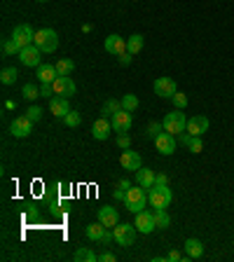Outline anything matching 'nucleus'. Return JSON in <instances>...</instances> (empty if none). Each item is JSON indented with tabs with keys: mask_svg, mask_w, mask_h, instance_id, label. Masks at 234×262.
<instances>
[{
	"mask_svg": "<svg viewBox=\"0 0 234 262\" xmlns=\"http://www.w3.org/2000/svg\"><path fill=\"white\" fill-rule=\"evenodd\" d=\"M136 232H138L136 225H120V223H117V225L113 227L115 241H117L120 246H124V248H126V246H131L134 241H136Z\"/></svg>",
	"mask_w": 234,
	"mask_h": 262,
	"instance_id": "nucleus-5",
	"label": "nucleus"
},
{
	"mask_svg": "<svg viewBox=\"0 0 234 262\" xmlns=\"http://www.w3.org/2000/svg\"><path fill=\"white\" fill-rule=\"evenodd\" d=\"M3 52H5L7 56H12V54H19V52H22V47L14 42V38H10V40H5V42H3Z\"/></svg>",
	"mask_w": 234,
	"mask_h": 262,
	"instance_id": "nucleus-34",
	"label": "nucleus"
},
{
	"mask_svg": "<svg viewBox=\"0 0 234 262\" xmlns=\"http://www.w3.org/2000/svg\"><path fill=\"white\" fill-rule=\"evenodd\" d=\"M54 94L56 96H63V98H71V96H75V82L71 80L68 75H59L54 82Z\"/></svg>",
	"mask_w": 234,
	"mask_h": 262,
	"instance_id": "nucleus-9",
	"label": "nucleus"
},
{
	"mask_svg": "<svg viewBox=\"0 0 234 262\" xmlns=\"http://www.w3.org/2000/svg\"><path fill=\"white\" fill-rule=\"evenodd\" d=\"M120 63H122V66H129V63H131V56H129V52H124V54H120Z\"/></svg>",
	"mask_w": 234,
	"mask_h": 262,
	"instance_id": "nucleus-43",
	"label": "nucleus"
},
{
	"mask_svg": "<svg viewBox=\"0 0 234 262\" xmlns=\"http://www.w3.org/2000/svg\"><path fill=\"white\" fill-rule=\"evenodd\" d=\"M120 164H122V169L126 171H138L143 166V159L138 152H134V150H124L120 157Z\"/></svg>",
	"mask_w": 234,
	"mask_h": 262,
	"instance_id": "nucleus-16",
	"label": "nucleus"
},
{
	"mask_svg": "<svg viewBox=\"0 0 234 262\" xmlns=\"http://www.w3.org/2000/svg\"><path fill=\"white\" fill-rule=\"evenodd\" d=\"M171 101H174V105H176L178 110H185V108H187V94H183V92H176Z\"/></svg>",
	"mask_w": 234,
	"mask_h": 262,
	"instance_id": "nucleus-35",
	"label": "nucleus"
},
{
	"mask_svg": "<svg viewBox=\"0 0 234 262\" xmlns=\"http://www.w3.org/2000/svg\"><path fill=\"white\" fill-rule=\"evenodd\" d=\"M122 108L134 113V110L138 108V96L136 94H124V96H122Z\"/></svg>",
	"mask_w": 234,
	"mask_h": 262,
	"instance_id": "nucleus-32",
	"label": "nucleus"
},
{
	"mask_svg": "<svg viewBox=\"0 0 234 262\" xmlns=\"http://www.w3.org/2000/svg\"><path fill=\"white\" fill-rule=\"evenodd\" d=\"M103 47H105V52L108 54H124L126 52V42H124V38L122 35H117V33H110L108 38H105V42H103Z\"/></svg>",
	"mask_w": 234,
	"mask_h": 262,
	"instance_id": "nucleus-15",
	"label": "nucleus"
},
{
	"mask_svg": "<svg viewBox=\"0 0 234 262\" xmlns=\"http://www.w3.org/2000/svg\"><path fill=\"white\" fill-rule=\"evenodd\" d=\"M52 94H54V84H52V82H42V84H40V96L52 98Z\"/></svg>",
	"mask_w": 234,
	"mask_h": 262,
	"instance_id": "nucleus-38",
	"label": "nucleus"
},
{
	"mask_svg": "<svg viewBox=\"0 0 234 262\" xmlns=\"http://www.w3.org/2000/svg\"><path fill=\"white\" fill-rule=\"evenodd\" d=\"M38 3H47V0H38Z\"/></svg>",
	"mask_w": 234,
	"mask_h": 262,
	"instance_id": "nucleus-47",
	"label": "nucleus"
},
{
	"mask_svg": "<svg viewBox=\"0 0 234 262\" xmlns=\"http://www.w3.org/2000/svg\"><path fill=\"white\" fill-rule=\"evenodd\" d=\"M180 141H183V145L190 150V152L199 155L204 150V141L202 136H192V134H180Z\"/></svg>",
	"mask_w": 234,
	"mask_h": 262,
	"instance_id": "nucleus-20",
	"label": "nucleus"
},
{
	"mask_svg": "<svg viewBox=\"0 0 234 262\" xmlns=\"http://www.w3.org/2000/svg\"><path fill=\"white\" fill-rule=\"evenodd\" d=\"M63 122H66V126H71V129H75V126H80L82 124V115L80 113H75V110H71V113L63 117Z\"/></svg>",
	"mask_w": 234,
	"mask_h": 262,
	"instance_id": "nucleus-33",
	"label": "nucleus"
},
{
	"mask_svg": "<svg viewBox=\"0 0 234 262\" xmlns=\"http://www.w3.org/2000/svg\"><path fill=\"white\" fill-rule=\"evenodd\" d=\"M155 147H157L159 155H174L176 152V136H171L169 131H162L157 138H155Z\"/></svg>",
	"mask_w": 234,
	"mask_h": 262,
	"instance_id": "nucleus-10",
	"label": "nucleus"
},
{
	"mask_svg": "<svg viewBox=\"0 0 234 262\" xmlns=\"http://www.w3.org/2000/svg\"><path fill=\"white\" fill-rule=\"evenodd\" d=\"M56 73H59V75H71L73 73V68H75V63H73L71 59H61V61H56Z\"/></svg>",
	"mask_w": 234,
	"mask_h": 262,
	"instance_id": "nucleus-30",
	"label": "nucleus"
},
{
	"mask_svg": "<svg viewBox=\"0 0 234 262\" xmlns=\"http://www.w3.org/2000/svg\"><path fill=\"white\" fill-rule=\"evenodd\" d=\"M122 110V101H115V98H108L101 108V117H113L115 113H120Z\"/></svg>",
	"mask_w": 234,
	"mask_h": 262,
	"instance_id": "nucleus-26",
	"label": "nucleus"
},
{
	"mask_svg": "<svg viewBox=\"0 0 234 262\" xmlns=\"http://www.w3.org/2000/svg\"><path fill=\"white\" fill-rule=\"evenodd\" d=\"M49 113L54 115V117H66V115L71 113L68 98H63V96H52V98H49Z\"/></svg>",
	"mask_w": 234,
	"mask_h": 262,
	"instance_id": "nucleus-18",
	"label": "nucleus"
},
{
	"mask_svg": "<svg viewBox=\"0 0 234 262\" xmlns=\"http://www.w3.org/2000/svg\"><path fill=\"white\" fill-rule=\"evenodd\" d=\"M5 108L7 110H14L16 108V101H5Z\"/></svg>",
	"mask_w": 234,
	"mask_h": 262,
	"instance_id": "nucleus-46",
	"label": "nucleus"
},
{
	"mask_svg": "<svg viewBox=\"0 0 234 262\" xmlns=\"http://www.w3.org/2000/svg\"><path fill=\"white\" fill-rule=\"evenodd\" d=\"M98 260H101V262H115V255H113V253H103Z\"/></svg>",
	"mask_w": 234,
	"mask_h": 262,
	"instance_id": "nucleus-44",
	"label": "nucleus"
},
{
	"mask_svg": "<svg viewBox=\"0 0 234 262\" xmlns=\"http://www.w3.org/2000/svg\"><path fill=\"white\" fill-rule=\"evenodd\" d=\"M185 253H187V257L197 260V257L204 255V244L199 239H187L185 241Z\"/></svg>",
	"mask_w": 234,
	"mask_h": 262,
	"instance_id": "nucleus-24",
	"label": "nucleus"
},
{
	"mask_svg": "<svg viewBox=\"0 0 234 262\" xmlns=\"http://www.w3.org/2000/svg\"><path fill=\"white\" fill-rule=\"evenodd\" d=\"M141 49H143V35L141 33H134V35L126 38V52H129V54H138Z\"/></svg>",
	"mask_w": 234,
	"mask_h": 262,
	"instance_id": "nucleus-25",
	"label": "nucleus"
},
{
	"mask_svg": "<svg viewBox=\"0 0 234 262\" xmlns=\"http://www.w3.org/2000/svg\"><path fill=\"white\" fill-rule=\"evenodd\" d=\"M33 45H35L42 54H52V52H56V47H59V35H56V31H52V28H40V31H35Z\"/></svg>",
	"mask_w": 234,
	"mask_h": 262,
	"instance_id": "nucleus-1",
	"label": "nucleus"
},
{
	"mask_svg": "<svg viewBox=\"0 0 234 262\" xmlns=\"http://www.w3.org/2000/svg\"><path fill=\"white\" fill-rule=\"evenodd\" d=\"M96 253L89 251V248H77L75 255H73V262H96Z\"/></svg>",
	"mask_w": 234,
	"mask_h": 262,
	"instance_id": "nucleus-27",
	"label": "nucleus"
},
{
	"mask_svg": "<svg viewBox=\"0 0 234 262\" xmlns=\"http://www.w3.org/2000/svg\"><path fill=\"white\" fill-rule=\"evenodd\" d=\"M166 260H169V262H180V260H183V253H180V251H169Z\"/></svg>",
	"mask_w": 234,
	"mask_h": 262,
	"instance_id": "nucleus-40",
	"label": "nucleus"
},
{
	"mask_svg": "<svg viewBox=\"0 0 234 262\" xmlns=\"http://www.w3.org/2000/svg\"><path fill=\"white\" fill-rule=\"evenodd\" d=\"M117 187H122V190H129L131 183H129V180H120V183H117Z\"/></svg>",
	"mask_w": 234,
	"mask_h": 262,
	"instance_id": "nucleus-45",
	"label": "nucleus"
},
{
	"mask_svg": "<svg viewBox=\"0 0 234 262\" xmlns=\"http://www.w3.org/2000/svg\"><path fill=\"white\" fill-rule=\"evenodd\" d=\"M117 145H120L122 150H129V145H131V138L126 136V134H120V136H117Z\"/></svg>",
	"mask_w": 234,
	"mask_h": 262,
	"instance_id": "nucleus-39",
	"label": "nucleus"
},
{
	"mask_svg": "<svg viewBox=\"0 0 234 262\" xmlns=\"http://www.w3.org/2000/svg\"><path fill=\"white\" fill-rule=\"evenodd\" d=\"M166 183H169L166 173H157V176H155V185H166Z\"/></svg>",
	"mask_w": 234,
	"mask_h": 262,
	"instance_id": "nucleus-41",
	"label": "nucleus"
},
{
	"mask_svg": "<svg viewBox=\"0 0 234 262\" xmlns=\"http://www.w3.org/2000/svg\"><path fill=\"white\" fill-rule=\"evenodd\" d=\"M40 52L35 45H28V47H24L22 52H19V61H22L24 66H28V68H38V66H42L40 63Z\"/></svg>",
	"mask_w": 234,
	"mask_h": 262,
	"instance_id": "nucleus-12",
	"label": "nucleus"
},
{
	"mask_svg": "<svg viewBox=\"0 0 234 262\" xmlns=\"http://www.w3.org/2000/svg\"><path fill=\"white\" fill-rule=\"evenodd\" d=\"M84 232H87V236H89L92 241H103V236H105V232H108V227H105V225L98 220V223H94V225H87V229H84Z\"/></svg>",
	"mask_w": 234,
	"mask_h": 262,
	"instance_id": "nucleus-23",
	"label": "nucleus"
},
{
	"mask_svg": "<svg viewBox=\"0 0 234 262\" xmlns=\"http://www.w3.org/2000/svg\"><path fill=\"white\" fill-rule=\"evenodd\" d=\"M12 38H14V42L24 49V47H28V45H33V40H35V33H33V28L28 26V24H19V26H14Z\"/></svg>",
	"mask_w": 234,
	"mask_h": 262,
	"instance_id": "nucleus-7",
	"label": "nucleus"
},
{
	"mask_svg": "<svg viewBox=\"0 0 234 262\" xmlns=\"http://www.w3.org/2000/svg\"><path fill=\"white\" fill-rule=\"evenodd\" d=\"M185 131L192 134V136H204V134L208 131V117H204V115H195V117H190Z\"/></svg>",
	"mask_w": 234,
	"mask_h": 262,
	"instance_id": "nucleus-14",
	"label": "nucleus"
},
{
	"mask_svg": "<svg viewBox=\"0 0 234 262\" xmlns=\"http://www.w3.org/2000/svg\"><path fill=\"white\" fill-rule=\"evenodd\" d=\"M176 92H178V87H176V82L171 77H157L155 80V94L159 98H174Z\"/></svg>",
	"mask_w": 234,
	"mask_h": 262,
	"instance_id": "nucleus-13",
	"label": "nucleus"
},
{
	"mask_svg": "<svg viewBox=\"0 0 234 262\" xmlns=\"http://www.w3.org/2000/svg\"><path fill=\"white\" fill-rule=\"evenodd\" d=\"M110 131H113V122H108V117H98L92 126V136L96 141H105L110 136Z\"/></svg>",
	"mask_w": 234,
	"mask_h": 262,
	"instance_id": "nucleus-17",
	"label": "nucleus"
},
{
	"mask_svg": "<svg viewBox=\"0 0 234 262\" xmlns=\"http://www.w3.org/2000/svg\"><path fill=\"white\" fill-rule=\"evenodd\" d=\"M155 223H157V229H166L171 225V218L169 213H166V208H159V211H155Z\"/></svg>",
	"mask_w": 234,
	"mask_h": 262,
	"instance_id": "nucleus-28",
	"label": "nucleus"
},
{
	"mask_svg": "<svg viewBox=\"0 0 234 262\" xmlns=\"http://www.w3.org/2000/svg\"><path fill=\"white\" fill-rule=\"evenodd\" d=\"M56 77H59V73H56V66H52V63L38 66V80L40 82H54Z\"/></svg>",
	"mask_w": 234,
	"mask_h": 262,
	"instance_id": "nucleus-22",
	"label": "nucleus"
},
{
	"mask_svg": "<svg viewBox=\"0 0 234 262\" xmlns=\"http://www.w3.org/2000/svg\"><path fill=\"white\" fill-rule=\"evenodd\" d=\"M22 94H24V98H26V101H35V98L40 96V87H35L33 82H28V84H24Z\"/></svg>",
	"mask_w": 234,
	"mask_h": 262,
	"instance_id": "nucleus-31",
	"label": "nucleus"
},
{
	"mask_svg": "<svg viewBox=\"0 0 234 262\" xmlns=\"http://www.w3.org/2000/svg\"><path fill=\"white\" fill-rule=\"evenodd\" d=\"M31 131H33V122L28 120L26 115H24V117H14V120H12L10 134L14 138H26V136H31Z\"/></svg>",
	"mask_w": 234,
	"mask_h": 262,
	"instance_id": "nucleus-8",
	"label": "nucleus"
},
{
	"mask_svg": "<svg viewBox=\"0 0 234 262\" xmlns=\"http://www.w3.org/2000/svg\"><path fill=\"white\" fill-rule=\"evenodd\" d=\"M26 117H28L31 122L42 120V108H40V105H31V108L26 110Z\"/></svg>",
	"mask_w": 234,
	"mask_h": 262,
	"instance_id": "nucleus-36",
	"label": "nucleus"
},
{
	"mask_svg": "<svg viewBox=\"0 0 234 262\" xmlns=\"http://www.w3.org/2000/svg\"><path fill=\"white\" fill-rule=\"evenodd\" d=\"M16 80H19V71L16 68H3V73H0V82L3 84H14Z\"/></svg>",
	"mask_w": 234,
	"mask_h": 262,
	"instance_id": "nucleus-29",
	"label": "nucleus"
},
{
	"mask_svg": "<svg viewBox=\"0 0 234 262\" xmlns=\"http://www.w3.org/2000/svg\"><path fill=\"white\" fill-rule=\"evenodd\" d=\"M98 220L110 229V227H115V225L120 223V215H117V211H115L113 206H103V208H98Z\"/></svg>",
	"mask_w": 234,
	"mask_h": 262,
	"instance_id": "nucleus-19",
	"label": "nucleus"
},
{
	"mask_svg": "<svg viewBox=\"0 0 234 262\" xmlns=\"http://www.w3.org/2000/svg\"><path fill=\"white\" fill-rule=\"evenodd\" d=\"M162 131H164V124H162V122H153V124H147V131H145V134H147L150 138H157Z\"/></svg>",
	"mask_w": 234,
	"mask_h": 262,
	"instance_id": "nucleus-37",
	"label": "nucleus"
},
{
	"mask_svg": "<svg viewBox=\"0 0 234 262\" xmlns=\"http://www.w3.org/2000/svg\"><path fill=\"white\" fill-rule=\"evenodd\" d=\"M134 225H136L138 232H143V234H153L155 229H157V223H155V213L147 211V208H143L141 213H136V220H134Z\"/></svg>",
	"mask_w": 234,
	"mask_h": 262,
	"instance_id": "nucleus-6",
	"label": "nucleus"
},
{
	"mask_svg": "<svg viewBox=\"0 0 234 262\" xmlns=\"http://www.w3.org/2000/svg\"><path fill=\"white\" fill-rule=\"evenodd\" d=\"M124 204H126V211H131V213H141L143 208H145V204H150L147 202V190L145 187H129L126 190V199H124Z\"/></svg>",
	"mask_w": 234,
	"mask_h": 262,
	"instance_id": "nucleus-2",
	"label": "nucleus"
},
{
	"mask_svg": "<svg viewBox=\"0 0 234 262\" xmlns=\"http://www.w3.org/2000/svg\"><path fill=\"white\" fill-rule=\"evenodd\" d=\"M110 122H113V131H117V134H126V131L131 129V110H124L122 108L120 113H115L113 117H110Z\"/></svg>",
	"mask_w": 234,
	"mask_h": 262,
	"instance_id": "nucleus-11",
	"label": "nucleus"
},
{
	"mask_svg": "<svg viewBox=\"0 0 234 262\" xmlns=\"http://www.w3.org/2000/svg\"><path fill=\"white\" fill-rule=\"evenodd\" d=\"M155 176H157V173H155L153 169H143V166H141V169L136 171V183L141 187H145V190H150V187L155 185Z\"/></svg>",
	"mask_w": 234,
	"mask_h": 262,
	"instance_id": "nucleus-21",
	"label": "nucleus"
},
{
	"mask_svg": "<svg viewBox=\"0 0 234 262\" xmlns=\"http://www.w3.org/2000/svg\"><path fill=\"white\" fill-rule=\"evenodd\" d=\"M115 199H117V202H124V199H126V190L117 187V190H115Z\"/></svg>",
	"mask_w": 234,
	"mask_h": 262,
	"instance_id": "nucleus-42",
	"label": "nucleus"
},
{
	"mask_svg": "<svg viewBox=\"0 0 234 262\" xmlns=\"http://www.w3.org/2000/svg\"><path fill=\"white\" fill-rule=\"evenodd\" d=\"M171 199H174V194H171V190L166 185H153L147 190V202H150V206H153L155 211L166 208L171 204Z\"/></svg>",
	"mask_w": 234,
	"mask_h": 262,
	"instance_id": "nucleus-3",
	"label": "nucleus"
},
{
	"mask_svg": "<svg viewBox=\"0 0 234 262\" xmlns=\"http://www.w3.org/2000/svg\"><path fill=\"white\" fill-rule=\"evenodd\" d=\"M164 131H169L171 136H180L183 131H185V126H187V117H185V113H180L178 108H176V113H166L164 115Z\"/></svg>",
	"mask_w": 234,
	"mask_h": 262,
	"instance_id": "nucleus-4",
	"label": "nucleus"
}]
</instances>
